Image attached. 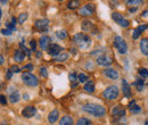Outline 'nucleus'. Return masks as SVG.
I'll return each instance as SVG.
<instances>
[{
  "mask_svg": "<svg viewBox=\"0 0 148 125\" xmlns=\"http://www.w3.org/2000/svg\"><path fill=\"white\" fill-rule=\"evenodd\" d=\"M82 110L92 116H96V117H103L106 114L105 107H103L101 105H97V104H86V105H83Z\"/></svg>",
  "mask_w": 148,
  "mask_h": 125,
  "instance_id": "1",
  "label": "nucleus"
},
{
  "mask_svg": "<svg viewBox=\"0 0 148 125\" xmlns=\"http://www.w3.org/2000/svg\"><path fill=\"white\" fill-rule=\"evenodd\" d=\"M73 42L81 49H88L91 46V39L88 34L76 33L73 36Z\"/></svg>",
  "mask_w": 148,
  "mask_h": 125,
  "instance_id": "2",
  "label": "nucleus"
},
{
  "mask_svg": "<svg viewBox=\"0 0 148 125\" xmlns=\"http://www.w3.org/2000/svg\"><path fill=\"white\" fill-rule=\"evenodd\" d=\"M22 81L27 85V87H37L39 84V80L36 75H33L30 72H23L22 74Z\"/></svg>",
  "mask_w": 148,
  "mask_h": 125,
  "instance_id": "3",
  "label": "nucleus"
},
{
  "mask_svg": "<svg viewBox=\"0 0 148 125\" xmlns=\"http://www.w3.org/2000/svg\"><path fill=\"white\" fill-rule=\"evenodd\" d=\"M119 93H120V91H119V88L116 85H110L103 92V97L106 100H115V99H117Z\"/></svg>",
  "mask_w": 148,
  "mask_h": 125,
  "instance_id": "4",
  "label": "nucleus"
},
{
  "mask_svg": "<svg viewBox=\"0 0 148 125\" xmlns=\"http://www.w3.org/2000/svg\"><path fill=\"white\" fill-rule=\"evenodd\" d=\"M114 47L119 50L120 54L124 55L128 53V46H127L125 41L120 36H116L114 38Z\"/></svg>",
  "mask_w": 148,
  "mask_h": 125,
  "instance_id": "5",
  "label": "nucleus"
},
{
  "mask_svg": "<svg viewBox=\"0 0 148 125\" xmlns=\"http://www.w3.org/2000/svg\"><path fill=\"white\" fill-rule=\"evenodd\" d=\"M112 18H113V20L115 22V23H117L120 26H122V27H128L130 25V22L127 19V18H124L120 13H113L112 14Z\"/></svg>",
  "mask_w": 148,
  "mask_h": 125,
  "instance_id": "6",
  "label": "nucleus"
},
{
  "mask_svg": "<svg viewBox=\"0 0 148 125\" xmlns=\"http://www.w3.org/2000/svg\"><path fill=\"white\" fill-rule=\"evenodd\" d=\"M96 61H97V64H98L99 66H103V67H108V66H111V65H112L113 59H112L110 56H107V55H101V56L97 57Z\"/></svg>",
  "mask_w": 148,
  "mask_h": 125,
  "instance_id": "7",
  "label": "nucleus"
},
{
  "mask_svg": "<svg viewBox=\"0 0 148 125\" xmlns=\"http://www.w3.org/2000/svg\"><path fill=\"white\" fill-rule=\"evenodd\" d=\"M63 51V48L59 46V44H56V43H51L48 48V54L53 57H57L58 55L62 54Z\"/></svg>",
  "mask_w": 148,
  "mask_h": 125,
  "instance_id": "8",
  "label": "nucleus"
},
{
  "mask_svg": "<svg viewBox=\"0 0 148 125\" xmlns=\"http://www.w3.org/2000/svg\"><path fill=\"white\" fill-rule=\"evenodd\" d=\"M36 29L39 31H47L48 30V26H49V20L46 19V18H41V19H38L34 24Z\"/></svg>",
  "mask_w": 148,
  "mask_h": 125,
  "instance_id": "9",
  "label": "nucleus"
},
{
  "mask_svg": "<svg viewBox=\"0 0 148 125\" xmlns=\"http://www.w3.org/2000/svg\"><path fill=\"white\" fill-rule=\"evenodd\" d=\"M37 113V108L34 106H26L22 110V116H24L25 118H31L36 115Z\"/></svg>",
  "mask_w": 148,
  "mask_h": 125,
  "instance_id": "10",
  "label": "nucleus"
},
{
  "mask_svg": "<svg viewBox=\"0 0 148 125\" xmlns=\"http://www.w3.org/2000/svg\"><path fill=\"white\" fill-rule=\"evenodd\" d=\"M112 115L115 118H123L125 116V110H124V108L121 107V106H115L112 109Z\"/></svg>",
  "mask_w": 148,
  "mask_h": 125,
  "instance_id": "11",
  "label": "nucleus"
},
{
  "mask_svg": "<svg viewBox=\"0 0 148 125\" xmlns=\"http://www.w3.org/2000/svg\"><path fill=\"white\" fill-rule=\"evenodd\" d=\"M50 42H51V39L49 38L48 36H42L40 38V40H39V46H40V48L42 49V50H48V48H49V46H50Z\"/></svg>",
  "mask_w": 148,
  "mask_h": 125,
  "instance_id": "12",
  "label": "nucleus"
},
{
  "mask_svg": "<svg viewBox=\"0 0 148 125\" xmlns=\"http://www.w3.org/2000/svg\"><path fill=\"white\" fill-rule=\"evenodd\" d=\"M93 12H95V6L91 5V3L90 5H86L80 9V14L82 16H90V15L93 14Z\"/></svg>",
  "mask_w": 148,
  "mask_h": 125,
  "instance_id": "13",
  "label": "nucleus"
},
{
  "mask_svg": "<svg viewBox=\"0 0 148 125\" xmlns=\"http://www.w3.org/2000/svg\"><path fill=\"white\" fill-rule=\"evenodd\" d=\"M121 85H122V91H123L124 97H125V98H131V97H132V93H131V87H130V84L128 83V81L123 79V80H122Z\"/></svg>",
  "mask_w": 148,
  "mask_h": 125,
  "instance_id": "14",
  "label": "nucleus"
},
{
  "mask_svg": "<svg viewBox=\"0 0 148 125\" xmlns=\"http://www.w3.org/2000/svg\"><path fill=\"white\" fill-rule=\"evenodd\" d=\"M21 100V94L17 90H15V88H13V90L9 91V101L12 104H17Z\"/></svg>",
  "mask_w": 148,
  "mask_h": 125,
  "instance_id": "15",
  "label": "nucleus"
},
{
  "mask_svg": "<svg viewBox=\"0 0 148 125\" xmlns=\"http://www.w3.org/2000/svg\"><path fill=\"white\" fill-rule=\"evenodd\" d=\"M103 73L106 77H108L111 80H117L119 79V72L114 70V68H106Z\"/></svg>",
  "mask_w": 148,
  "mask_h": 125,
  "instance_id": "16",
  "label": "nucleus"
},
{
  "mask_svg": "<svg viewBox=\"0 0 148 125\" xmlns=\"http://www.w3.org/2000/svg\"><path fill=\"white\" fill-rule=\"evenodd\" d=\"M146 29H148V24H144V25L138 26V27L133 31V33H132V39H133V40H137V39L140 36V34H141Z\"/></svg>",
  "mask_w": 148,
  "mask_h": 125,
  "instance_id": "17",
  "label": "nucleus"
},
{
  "mask_svg": "<svg viewBox=\"0 0 148 125\" xmlns=\"http://www.w3.org/2000/svg\"><path fill=\"white\" fill-rule=\"evenodd\" d=\"M139 47H140V50H141L143 55H145V56H148V39H147V38H144V39H141Z\"/></svg>",
  "mask_w": 148,
  "mask_h": 125,
  "instance_id": "18",
  "label": "nucleus"
},
{
  "mask_svg": "<svg viewBox=\"0 0 148 125\" xmlns=\"http://www.w3.org/2000/svg\"><path fill=\"white\" fill-rule=\"evenodd\" d=\"M25 56H26V54H25L22 49H17V50H15L14 59H15V61H17V63H22V61L24 60Z\"/></svg>",
  "mask_w": 148,
  "mask_h": 125,
  "instance_id": "19",
  "label": "nucleus"
},
{
  "mask_svg": "<svg viewBox=\"0 0 148 125\" xmlns=\"http://www.w3.org/2000/svg\"><path fill=\"white\" fill-rule=\"evenodd\" d=\"M58 116H59L58 110H57V109H54V110H53V111H50V113H49V115H48V122H49V123H51V124H54L56 121L58 120Z\"/></svg>",
  "mask_w": 148,
  "mask_h": 125,
  "instance_id": "20",
  "label": "nucleus"
},
{
  "mask_svg": "<svg viewBox=\"0 0 148 125\" xmlns=\"http://www.w3.org/2000/svg\"><path fill=\"white\" fill-rule=\"evenodd\" d=\"M93 23L92 22H90V20H87V19H84L83 22H82V24H81V29L83 30V31H91L93 29Z\"/></svg>",
  "mask_w": 148,
  "mask_h": 125,
  "instance_id": "21",
  "label": "nucleus"
},
{
  "mask_svg": "<svg viewBox=\"0 0 148 125\" xmlns=\"http://www.w3.org/2000/svg\"><path fill=\"white\" fill-rule=\"evenodd\" d=\"M73 124H74L73 118L71 116H64L59 121V125H73Z\"/></svg>",
  "mask_w": 148,
  "mask_h": 125,
  "instance_id": "22",
  "label": "nucleus"
},
{
  "mask_svg": "<svg viewBox=\"0 0 148 125\" xmlns=\"http://www.w3.org/2000/svg\"><path fill=\"white\" fill-rule=\"evenodd\" d=\"M83 89H84L86 92H88V93H92L93 91H95V83H93V81H88V82H86Z\"/></svg>",
  "mask_w": 148,
  "mask_h": 125,
  "instance_id": "23",
  "label": "nucleus"
},
{
  "mask_svg": "<svg viewBox=\"0 0 148 125\" xmlns=\"http://www.w3.org/2000/svg\"><path fill=\"white\" fill-rule=\"evenodd\" d=\"M79 6H80V1H79V0H70V1L67 2V8L71 9V10L76 9Z\"/></svg>",
  "mask_w": 148,
  "mask_h": 125,
  "instance_id": "24",
  "label": "nucleus"
},
{
  "mask_svg": "<svg viewBox=\"0 0 148 125\" xmlns=\"http://www.w3.org/2000/svg\"><path fill=\"white\" fill-rule=\"evenodd\" d=\"M67 58H69V54H66V53H62L60 55H58L57 57H54V60H53V61L62 63V61H65Z\"/></svg>",
  "mask_w": 148,
  "mask_h": 125,
  "instance_id": "25",
  "label": "nucleus"
},
{
  "mask_svg": "<svg viewBox=\"0 0 148 125\" xmlns=\"http://www.w3.org/2000/svg\"><path fill=\"white\" fill-rule=\"evenodd\" d=\"M143 2H144V0H124V3L127 6H130V7H132V6H139Z\"/></svg>",
  "mask_w": 148,
  "mask_h": 125,
  "instance_id": "26",
  "label": "nucleus"
},
{
  "mask_svg": "<svg viewBox=\"0 0 148 125\" xmlns=\"http://www.w3.org/2000/svg\"><path fill=\"white\" fill-rule=\"evenodd\" d=\"M133 85L137 87V90H138V91H143L144 88H145V81H144V80H137V81L133 83Z\"/></svg>",
  "mask_w": 148,
  "mask_h": 125,
  "instance_id": "27",
  "label": "nucleus"
},
{
  "mask_svg": "<svg viewBox=\"0 0 148 125\" xmlns=\"http://www.w3.org/2000/svg\"><path fill=\"white\" fill-rule=\"evenodd\" d=\"M76 125H92V123H91L90 120H88V118H86V117H81V118L77 120Z\"/></svg>",
  "mask_w": 148,
  "mask_h": 125,
  "instance_id": "28",
  "label": "nucleus"
},
{
  "mask_svg": "<svg viewBox=\"0 0 148 125\" xmlns=\"http://www.w3.org/2000/svg\"><path fill=\"white\" fill-rule=\"evenodd\" d=\"M15 23H16L15 17H12L10 22H7V23H6V27L9 29V30H12V31H15V30H16V27H15Z\"/></svg>",
  "mask_w": 148,
  "mask_h": 125,
  "instance_id": "29",
  "label": "nucleus"
},
{
  "mask_svg": "<svg viewBox=\"0 0 148 125\" xmlns=\"http://www.w3.org/2000/svg\"><path fill=\"white\" fill-rule=\"evenodd\" d=\"M56 36L59 39V40H64L67 38V32L65 30H60V31H57L56 32Z\"/></svg>",
  "mask_w": 148,
  "mask_h": 125,
  "instance_id": "30",
  "label": "nucleus"
},
{
  "mask_svg": "<svg viewBox=\"0 0 148 125\" xmlns=\"http://www.w3.org/2000/svg\"><path fill=\"white\" fill-rule=\"evenodd\" d=\"M19 48H21V49H22V50H23V51L26 54V56H27V57H31V51H30V50H29V49H27V48L24 46V42H21V43H19Z\"/></svg>",
  "mask_w": 148,
  "mask_h": 125,
  "instance_id": "31",
  "label": "nucleus"
},
{
  "mask_svg": "<svg viewBox=\"0 0 148 125\" xmlns=\"http://www.w3.org/2000/svg\"><path fill=\"white\" fill-rule=\"evenodd\" d=\"M138 73H139V75L141 76V77H148V70L147 68H139L138 70Z\"/></svg>",
  "mask_w": 148,
  "mask_h": 125,
  "instance_id": "32",
  "label": "nucleus"
},
{
  "mask_svg": "<svg viewBox=\"0 0 148 125\" xmlns=\"http://www.w3.org/2000/svg\"><path fill=\"white\" fill-rule=\"evenodd\" d=\"M26 19H27V14L26 13H23V14H21L18 16V23L19 24H23Z\"/></svg>",
  "mask_w": 148,
  "mask_h": 125,
  "instance_id": "33",
  "label": "nucleus"
},
{
  "mask_svg": "<svg viewBox=\"0 0 148 125\" xmlns=\"http://www.w3.org/2000/svg\"><path fill=\"white\" fill-rule=\"evenodd\" d=\"M130 111H131L132 114H138V113H140V111H141V107H139V106L134 105L133 107L130 108Z\"/></svg>",
  "mask_w": 148,
  "mask_h": 125,
  "instance_id": "34",
  "label": "nucleus"
},
{
  "mask_svg": "<svg viewBox=\"0 0 148 125\" xmlns=\"http://www.w3.org/2000/svg\"><path fill=\"white\" fill-rule=\"evenodd\" d=\"M87 80H88V77H87V75H86V74H83V73L79 74V81H80L81 83H86V82H88Z\"/></svg>",
  "mask_w": 148,
  "mask_h": 125,
  "instance_id": "35",
  "label": "nucleus"
},
{
  "mask_svg": "<svg viewBox=\"0 0 148 125\" xmlns=\"http://www.w3.org/2000/svg\"><path fill=\"white\" fill-rule=\"evenodd\" d=\"M39 72H40V75H41L42 77H47V76H48V72H47V68H46V67H40Z\"/></svg>",
  "mask_w": 148,
  "mask_h": 125,
  "instance_id": "36",
  "label": "nucleus"
},
{
  "mask_svg": "<svg viewBox=\"0 0 148 125\" xmlns=\"http://www.w3.org/2000/svg\"><path fill=\"white\" fill-rule=\"evenodd\" d=\"M23 71H25V72L33 71V65H32V64H27L26 66H24V67H23Z\"/></svg>",
  "mask_w": 148,
  "mask_h": 125,
  "instance_id": "37",
  "label": "nucleus"
},
{
  "mask_svg": "<svg viewBox=\"0 0 148 125\" xmlns=\"http://www.w3.org/2000/svg\"><path fill=\"white\" fill-rule=\"evenodd\" d=\"M12 30H9V29H3V30H1V33L3 34V36H10L12 34Z\"/></svg>",
  "mask_w": 148,
  "mask_h": 125,
  "instance_id": "38",
  "label": "nucleus"
},
{
  "mask_svg": "<svg viewBox=\"0 0 148 125\" xmlns=\"http://www.w3.org/2000/svg\"><path fill=\"white\" fill-rule=\"evenodd\" d=\"M30 47H31V49L34 51L36 48H37V41H36V40H31V41H30Z\"/></svg>",
  "mask_w": 148,
  "mask_h": 125,
  "instance_id": "39",
  "label": "nucleus"
},
{
  "mask_svg": "<svg viewBox=\"0 0 148 125\" xmlns=\"http://www.w3.org/2000/svg\"><path fill=\"white\" fill-rule=\"evenodd\" d=\"M10 70L13 71V73H19V72L22 71V70L19 68V67L17 66V65H13V66L10 67Z\"/></svg>",
  "mask_w": 148,
  "mask_h": 125,
  "instance_id": "40",
  "label": "nucleus"
},
{
  "mask_svg": "<svg viewBox=\"0 0 148 125\" xmlns=\"http://www.w3.org/2000/svg\"><path fill=\"white\" fill-rule=\"evenodd\" d=\"M0 101H1V105H2V106H5V105L7 104V99H6V97H5L3 94L0 96Z\"/></svg>",
  "mask_w": 148,
  "mask_h": 125,
  "instance_id": "41",
  "label": "nucleus"
},
{
  "mask_svg": "<svg viewBox=\"0 0 148 125\" xmlns=\"http://www.w3.org/2000/svg\"><path fill=\"white\" fill-rule=\"evenodd\" d=\"M69 77H70V80H71L72 82H74V81L76 80V74H75V73H71V74L69 75Z\"/></svg>",
  "mask_w": 148,
  "mask_h": 125,
  "instance_id": "42",
  "label": "nucleus"
},
{
  "mask_svg": "<svg viewBox=\"0 0 148 125\" xmlns=\"http://www.w3.org/2000/svg\"><path fill=\"white\" fill-rule=\"evenodd\" d=\"M12 75H13V71H12V70H8L7 73H6V77H7L8 80H10V79H12Z\"/></svg>",
  "mask_w": 148,
  "mask_h": 125,
  "instance_id": "43",
  "label": "nucleus"
},
{
  "mask_svg": "<svg viewBox=\"0 0 148 125\" xmlns=\"http://www.w3.org/2000/svg\"><path fill=\"white\" fill-rule=\"evenodd\" d=\"M137 10H138V7H133V8L130 7L129 8V13H136Z\"/></svg>",
  "mask_w": 148,
  "mask_h": 125,
  "instance_id": "44",
  "label": "nucleus"
},
{
  "mask_svg": "<svg viewBox=\"0 0 148 125\" xmlns=\"http://www.w3.org/2000/svg\"><path fill=\"white\" fill-rule=\"evenodd\" d=\"M134 105H136V100H132V101H131V102H130V104H129V107H130V108H131V107H133Z\"/></svg>",
  "mask_w": 148,
  "mask_h": 125,
  "instance_id": "45",
  "label": "nucleus"
},
{
  "mask_svg": "<svg viewBox=\"0 0 148 125\" xmlns=\"http://www.w3.org/2000/svg\"><path fill=\"white\" fill-rule=\"evenodd\" d=\"M3 63H5V59H3V56H2V55H1V56H0V64H1V65H2V64H3Z\"/></svg>",
  "mask_w": 148,
  "mask_h": 125,
  "instance_id": "46",
  "label": "nucleus"
},
{
  "mask_svg": "<svg viewBox=\"0 0 148 125\" xmlns=\"http://www.w3.org/2000/svg\"><path fill=\"white\" fill-rule=\"evenodd\" d=\"M7 1H8V0H1V5H2V6H3V5H5V3H6V2H7Z\"/></svg>",
  "mask_w": 148,
  "mask_h": 125,
  "instance_id": "47",
  "label": "nucleus"
},
{
  "mask_svg": "<svg viewBox=\"0 0 148 125\" xmlns=\"http://www.w3.org/2000/svg\"><path fill=\"white\" fill-rule=\"evenodd\" d=\"M24 99L27 100V99H29V96H27V94H24Z\"/></svg>",
  "mask_w": 148,
  "mask_h": 125,
  "instance_id": "48",
  "label": "nucleus"
},
{
  "mask_svg": "<svg viewBox=\"0 0 148 125\" xmlns=\"http://www.w3.org/2000/svg\"><path fill=\"white\" fill-rule=\"evenodd\" d=\"M40 56H41V53H38V54H37V57H38V58H39Z\"/></svg>",
  "mask_w": 148,
  "mask_h": 125,
  "instance_id": "49",
  "label": "nucleus"
},
{
  "mask_svg": "<svg viewBox=\"0 0 148 125\" xmlns=\"http://www.w3.org/2000/svg\"><path fill=\"white\" fill-rule=\"evenodd\" d=\"M145 125H148V121L146 122V123H145Z\"/></svg>",
  "mask_w": 148,
  "mask_h": 125,
  "instance_id": "50",
  "label": "nucleus"
},
{
  "mask_svg": "<svg viewBox=\"0 0 148 125\" xmlns=\"http://www.w3.org/2000/svg\"><path fill=\"white\" fill-rule=\"evenodd\" d=\"M56 1H64V0H56Z\"/></svg>",
  "mask_w": 148,
  "mask_h": 125,
  "instance_id": "51",
  "label": "nucleus"
},
{
  "mask_svg": "<svg viewBox=\"0 0 148 125\" xmlns=\"http://www.w3.org/2000/svg\"><path fill=\"white\" fill-rule=\"evenodd\" d=\"M1 125H5V124H1Z\"/></svg>",
  "mask_w": 148,
  "mask_h": 125,
  "instance_id": "52",
  "label": "nucleus"
},
{
  "mask_svg": "<svg viewBox=\"0 0 148 125\" xmlns=\"http://www.w3.org/2000/svg\"><path fill=\"white\" fill-rule=\"evenodd\" d=\"M147 57H148V56H147Z\"/></svg>",
  "mask_w": 148,
  "mask_h": 125,
  "instance_id": "53",
  "label": "nucleus"
}]
</instances>
